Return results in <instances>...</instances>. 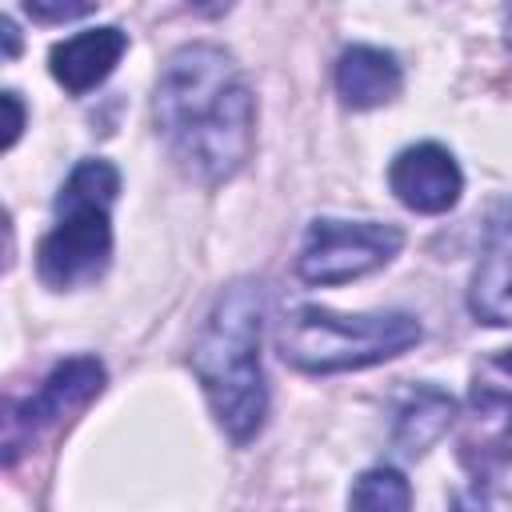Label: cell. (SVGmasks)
<instances>
[{
  "label": "cell",
  "instance_id": "1",
  "mask_svg": "<svg viewBox=\"0 0 512 512\" xmlns=\"http://www.w3.org/2000/svg\"><path fill=\"white\" fill-rule=\"evenodd\" d=\"M152 116L180 172L200 184L232 180L252 152L256 100L236 60L216 44H184L168 56Z\"/></svg>",
  "mask_w": 512,
  "mask_h": 512
},
{
  "label": "cell",
  "instance_id": "2",
  "mask_svg": "<svg viewBox=\"0 0 512 512\" xmlns=\"http://www.w3.org/2000/svg\"><path fill=\"white\" fill-rule=\"evenodd\" d=\"M264 308H268V296H264V284L244 276V280H232L196 344H192V372L212 404V416L216 424L236 440V444H248L260 424H264V412H268V388H264V372H260V332H264Z\"/></svg>",
  "mask_w": 512,
  "mask_h": 512
},
{
  "label": "cell",
  "instance_id": "3",
  "mask_svg": "<svg viewBox=\"0 0 512 512\" xmlns=\"http://www.w3.org/2000/svg\"><path fill=\"white\" fill-rule=\"evenodd\" d=\"M120 192V172L108 160H80L60 196L56 224L36 248V272L48 288H84L104 276L112 256L108 208Z\"/></svg>",
  "mask_w": 512,
  "mask_h": 512
},
{
  "label": "cell",
  "instance_id": "4",
  "mask_svg": "<svg viewBox=\"0 0 512 512\" xmlns=\"http://www.w3.org/2000/svg\"><path fill=\"white\" fill-rule=\"evenodd\" d=\"M420 344V320L408 312H368L340 316L332 308L300 304L280 324V356L300 372H352L392 360Z\"/></svg>",
  "mask_w": 512,
  "mask_h": 512
},
{
  "label": "cell",
  "instance_id": "5",
  "mask_svg": "<svg viewBox=\"0 0 512 512\" xmlns=\"http://www.w3.org/2000/svg\"><path fill=\"white\" fill-rule=\"evenodd\" d=\"M456 456L476 476V484L500 476L512 464V348L492 352L472 372Z\"/></svg>",
  "mask_w": 512,
  "mask_h": 512
},
{
  "label": "cell",
  "instance_id": "6",
  "mask_svg": "<svg viewBox=\"0 0 512 512\" xmlns=\"http://www.w3.org/2000/svg\"><path fill=\"white\" fill-rule=\"evenodd\" d=\"M404 244L396 224L376 220H312L304 232V248L296 256V272L308 284H344L384 268Z\"/></svg>",
  "mask_w": 512,
  "mask_h": 512
},
{
  "label": "cell",
  "instance_id": "7",
  "mask_svg": "<svg viewBox=\"0 0 512 512\" xmlns=\"http://www.w3.org/2000/svg\"><path fill=\"white\" fill-rule=\"evenodd\" d=\"M104 388V364L96 356H72L48 372V380L4 416V468H16L24 452H32L36 440H44L52 428H60L72 412H80L96 392Z\"/></svg>",
  "mask_w": 512,
  "mask_h": 512
},
{
  "label": "cell",
  "instance_id": "8",
  "mask_svg": "<svg viewBox=\"0 0 512 512\" xmlns=\"http://www.w3.org/2000/svg\"><path fill=\"white\" fill-rule=\"evenodd\" d=\"M388 184H392V192H396V200L404 208L436 216V212H448L460 200L464 176H460V164L452 160V152L428 140V144L404 148L392 160Z\"/></svg>",
  "mask_w": 512,
  "mask_h": 512
},
{
  "label": "cell",
  "instance_id": "9",
  "mask_svg": "<svg viewBox=\"0 0 512 512\" xmlns=\"http://www.w3.org/2000/svg\"><path fill=\"white\" fill-rule=\"evenodd\" d=\"M468 308L480 324H512V200H500L488 216L480 264L468 288Z\"/></svg>",
  "mask_w": 512,
  "mask_h": 512
},
{
  "label": "cell",
  "instance_id": "10",
  "mask_svg": "<svg viewBox=\"0 0 512 512\" xmlns=\"http://www.w3.org/2000/svg\"><path fill=\"white\" fill-rule=\"evenodd\" d=\"M124 48H128V36L116 24H104V28H88V32H76L52 44L48 64H52L56 84H64L72 96H84L112 76Z\"/></svg>",
  "mask_w": 512,
  "mask_h": 512
},
{
  "label": "cell",
  "instance_id": "11",
  "mask_svg": "<svg viewBox=\"0 0 512 512\" xmlns=\"http://www.w3.org/2000/svg\"><path fill=\"white\" fill-rule=\"evenodd\" d=\"M400 64L392 52L352 44L336 60V92L348 108H380L400 92Z\"/></svg>",
  "mask_w": 512,
  "mask_h": 512
},
{
  "label": "cell",
  "instance_id": "12",
  "mask_svg": "<svg viewBox=\"0 0 512 512\" xmlns=\"http://www.w3.org/2000/svg\"><path fill=\"white\" fill-rule=\"evenodd\" d=\"M456 416V400L432 384H416L400 408H396V428H392V444L404 452V456H420L428 452L452 424Z\"/></svg>",
  "mask_w": 512,
  "mask_h": 512
},
{
  "label": "cell",
  "instance_id": "13",
  "mask_svg": "<svg viewBox=\"0 0 512 512\" xmlns=\"http://www.w3.org/2000/svg\"><path fill=\"white\" fill-rule=\"evenodd\" d=\"M348 504L352 508H392V512H404L412 504V488L408 480L396 472V468H368L352 492H348Z\"/></svg>",
  "mask_w": 512,
  "mask_h": 512
},
{
  "label": "cell",
  "instance_id": "14",
  "mask_svg": "<svg viewBox=\"0 0 512 512\" xmlns=\"http://www.w3.org/2000/svg\"><path fill=\"white\" fill-rule=\"evenodd\" d=\"M100 0H24V12L40 24H64V20H80L96 8Z\"/></svg>",
  "mask_w": 512,
  "mask_h": 512
},
{
  "label": "cell",
  "instance_id": "15",
  "mask_svg": "<svg viewBox=\"0 0 512 512\" xmlns=\"http://www.w3.org/2000/svg\"><path fill=\"white\" fill-rule=\"evenodd\" d=\"M4 108H8V136H4V148H12L16 136H20V128H24V108H20L16 92H4Z\"/></svg>",
  "mask_w": 512,
  "mask_h": 512
},
{
  "label": "cell",
  "instance_id": "16",
  "mask_svg": "<svg viewBox=\"0 0 512 512\" xmlns=\"http://www.w3.org/2000/svg\"><path fill=\"white\" fill-rule=\"evenodd\" d=\"M200 16H220V12H228L232 8V0H188Z\"/></svg>",
  "mask_w": 512,
  "mask_h": 512
},
{
  "label": "cell",
  "instance_id": "17",
  "mask_svg": "<svg viewBox=\"0 0 512 512\" xmlns=\"http://www.w3.org/2000/svg\"><path fill=\"white\" fill-rule=\"evenodd\" d=\"M4 44H8V48H4V56L12 60V56H16V48H20V40H16V24H12V20H4Z\"/></svg>",
  "mask_w": 512,
  "mask_h": 512
},
{
  "label": "cell",
  "instance_id": "18",
  "mask_svg": "<svg viewBox=\"0 0 512 512\" xmlns=\"http://www.w3.org/2000/svg\"><path fill=\"white\" fill-rule=\"evenodd\" d=\"M504 28H508V48H512V0H508V8H504Z\"/></svg>",
  "mask_w": 512,
  "mask_h": 512
}]
</instances>
